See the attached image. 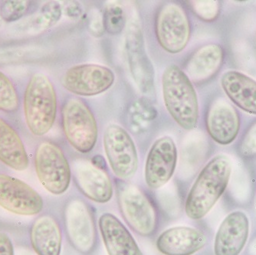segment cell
Returning a JSON list of instances; mask_svg holds the SVG:
<instances>
[{
    "mask_svg": "<svg viewBox=\"0 0 256 255\" xmlns=\"http://www.w3.org/2000/svg\"><path fill=\"white\" fill-rule=\"evenodd\" d=\"M232 170L230 157L220 154L201 170L186 200V214L190 218L200 220L210 212L226 190Z\"/></svg>",
    "mask_w": 256,
    "mask_h": 255,
    "instance_id": "obj_1",
    "label": "cell"
},
{
    "mask_svg": "<svg viewBox=\"0 0 256 255\" xmlns=\"http://www.w3.org/2000/svg\"><path fill=\"white\" fill-rule=\"evenodd\" d=\"M162 96L166 110L182 129L196 128L199 104L190 79L178 66H168L162 76Z\"/></svg>",
    "mask_w": 256,
    "mask_h": 255,
    "instance_id": "obj_2",
    "label": "cell"
},
{
    "mask_svg": "<svg viewBox=\"0 0 256 255\" xmlns=\"http://www.w3.org/2000/svg\"><path fill=\"white\" fill-rule=\"evenodd\" d=\"M26 123L34 136H42L52 128L57 114V96L50 79L36 73L30 79L23 100Z\"/></svg>",
    "mask_w": 256,
    "mask_h": 255,
    "instance_id": "obj_3",
    "label": "cell"
},
{
    "mask_svg": "<svg viewBox=\"0 0 256 255\" xmlns=\"http://www.w3.org/2000/svg\"><path fill=\"white\" fill-rule=\"evenodd\" d=\"M62 126L66 139L76 150L87 154L94 148L98 135L97 122L82 100L72 98L64 103Z\"/></svg>",
    "mask_w": 256,
    "mask_h": 255,
    "instance_id": "obj_4",
    "label": "cell"
},
{
    "mask_svg": "<svg viewBox=\"0 0 256 255\" xmlns=\"http://www.w3.org/2000/svg\"><path fill=\"white\" fill-rule=\"evenodd\" d=\"M34 167L40 184L53 195H62L71 182V168L62 150L52 142H42L34 156Z\"/></svg>",
    "mask_w": 256,
    "mask_h": 255,
    "instance_id": "obj_5",
    "label": "cell"
},
{
    "mask_svg": "<svg viewBox=\"0 0 256 255\" xmlns=\"http://www.w3.org/2000/svg\"><path fill=\"white\" fill-rule=\"evenodd\" d=\"M118 196L122 216L129 226L140 236H152L158 226V214L146 194L135 186L124 184L118 186Z\"/></svg>",
    "mask_w": 256,
    "mask_h": 255,
    "instance_id": "obj_6",
    "label": "cell"
},
{
    "mask_svg": "<svg viewBox=\"0 0 256 255\" xmlns=\"http://www.w3.org/2000/svg\"><path fill=\"white\" fill-rule=\"evenodd\" d=\"M125 48L130 74L136 87L144 96H154V68L146 52L143 32L138 21L129 23L125 38Z\"/></svg>",
    "mask_w": 256,
    "mask_h": 255,
    "instance_id": "obj_7",
    "label": "cell"
},
{
    "mask_svg": "<svg viewBox=\"0 0 256 255\" xmlns=\"http://www.w3.org/2000/svg\"><path fill=\"white\" fill-rule=\"evenodd\" d=\"M104 148L114 174L122 180L132 178L138 168V156L130 134L118 124H110L104 132Z\"/></svg>",
    "mask_w": 256,
    "mask_h": 255,
    "instance_id": "obj_8",
    "label": "cell"
},
{
    "mask_svg": "<svg viewBox=\"0 0 256 255\" xmlns=\"http://www.w3.org/2000/svg\"><path fill=\"white\" fill-rule=\"evenodd\" d=\"M156 34L161 47L171 54L181 52L190 38V24L178 4L162 6L156 16Z\"/></svg>",
    "mask_w": 256,
    "mask_h": 255,
    "instance_id": "obj_9",
    "label": "cell"
},
{
    "mask_svg": "<svg viewBox=\"0 0 256 255\" xmlns=\"http://www.w3.org/2000/svg\"><path fill=\"white\" fill-rule=\"evenodd\" d=\"M114 80L112 69L100 64H84L68 69L62 78V83L71 93L90 96L108 90Z\"/></svg>",
    "mask_w": 256,
    "mask_h": 255,
    "instance_id": "obj_10",
    "label": "cell"
},
{
    "mask_svg": "<svg viewBox=\"0 0 256 255\" xmlns=\"http://www.w3.org/2000/svg\"><path fill=\"white\" fill-rule=\"evenodd\" d=\"M0 206L20 216H34L43 208L41 196L18 178L0 174Z\"/></svg>",
    "mask_w": 256,
    "mask_h": 255,
    "instance_id": "obj_11",
    "label": "cell"
},
{
    "mask_svg": "<svg viewBox=\"0 0 256 255\" xmlns=\"http://www.w3.org/2000/svg\"><path fill=\"white\" fill-rule=\"evenodd\" d=\"M178 162V150L174 140L162 136L151 146L145 164V181L152 190H158L168 184Z\"/></svg>",
    "mask_w": 256,
    "mask_h": 255,
    "instance_id": "obj_12",
    "label": "cell"
},
{
    "mask_svg": "<svg viewBox=\"0 0 256 255\" xmlns=\"http://www.w3.org/2000/svg\"><path fill=\"white\" fill-rule=\"evenodd\" d=\"M66 226L73 247L80 253H90L96 246V228L92 212L83 200L69 202L66 208Z\"/></svg>",
    "mask_w": 256,
    "mask_h": 255,
    "instance_id": "obj_13",
    "label": "cell"
},
{
    "mask_svg": "<svg viewBox=\"0 0 256 255\" xmlns=\"http://www.w3.org/2000/svg\"><path fill=\"white\" fill-rule=\"evenodd\" d=\"M250 220L246 213L235 211L220 224L214 242L215 255H240L248 240Z\"/></svg>",
    "mask_w": 256,
    "mask_h": 255,
    "instance_id": "obj_14",
    "label": "cell"
},
{
    "mask_svg": "<svg viewBox=\"0 0 256 255\" xmlns=\"http://www.w3.org/2000/svg\"><path fill=\"white\" fill-rule=\"evenodd\" d=\"M206 123L208 134L220 145H228L238 136L240 116L235 108L225 99H217L212 104Z\"/></svg>",
    "mask_w": 256,
    "mask_h": 255,
    "instance_id": "obj_15",
    "label": "cell"
},
{
    "mask_svg": "<svg viewBox=\"0 0 256 255\" xmlns=\"http://www.w3.org/2000/svg\"><path fill=\"white\" fill-rule=\"evenodd\" d=\"M73 172L79 190L89 200L98 203L108 202L112 200V181L103 170L89 161L79 160L74 162Z\"/></svg>",
    "mask_w": 256,
    "mask_h": 255,
    "instance_id": "obj_16",
    "label": "cell"
},
{
    "mask_svg": "<svg viewBox=\"0 0 256 255\" xmlns=\"http://www.w3.org/2000/svg\"><path fill=\"white\" fill-rule=\"evenodd\" d=\"M206 244V237L200 230L179 226L164 230L156 240V248L164 255H192Z\"/></svg>",
    "mask_w": 256,
    "mask_h": 255,
    "instance_id": "obj_17",
    "label": "cell"
},
{
    "mask_svg": "<svg viewBox=\"0 0 256 255\" xmlns=\"http://www.w3.org/2000/svg\"><path fill=\"white\" fill-rule=\"evenodd\" d=\"M99 229L108 255H143L130 232L114 214H102Z\"/></svg>",
    "mask_w": 256,
    "mask_h": 255,
    "instance_id": "obj_18",
    "label": "cell"
},
{
    "mask_svg": "<svg viewBox=\"0 0 256 255\" xmlns=\"http://www.w3.org/2000/svg\"><path fill=\"white\" fill-rule=\"evenodd\" d=\"M221 85L228 98L247 113L256 115V82L236 70L226 72Z\"/></svg>",
    "mask_w": 256,
    "mask_h": 255,
    "instance_id": "obj_19",
    "label": "cell"
},
{
    "mask_svg": "<svg viewBox=\"0 0 256 255\" xmlns=\"http://www.w3.org/2000/svg\"><path fill=\"white\" fill-rule=\"evenodd\" d=\"M31 244L37 255H60L61 229L56 220L48 216L38 218L30 232Z\"/></svg>",
    "mask_w": 256,
    "mask_h": 255,
    "instance_id": "obj_20",
    "label": "cell"
},
{
    "mask_svg": "<svg viewBox=\"0 0 256 255\" xmlns=\"http://www.w3.org/2000/svg\"><path fill=\"white\" fill-rule=\"evenodd\" d=\"M224 51L218 44H207L197 50L190 59L186 72L191 82H206L216 74L224 62Z\"/></svg>",
    "mask_w": 256,
    "mask_h": 255,
    "instance_id": "obj_21",
    "label": "cell"
},
{
    "mask_svg": "<svg viewBox=\"0 0 256 255\" xmlns=\"http://www.w3.org/2000/svg\"><path fill=\"white\" fill-rule=\"evenodd\" d=\"M0 161L16 171L28 168V157L18 132L0 118Z\"/></svg>",
    "mask_w": 256,
    "mask_h": 255,
    "instance_id": "obj_22",
    "label": "cell"
},
{
    "mask_svg": "<svg viewBox=\"0 0 256 255\" xmlns=\"http://www.w3.org/2000/svg\"><path fill=\"white\" fill-rule=\"evenodd\" d=\"M62 7L56 2L44 4L32 21L33 30L36 32L44 31L56 25L62 16Z\"/></svg>",
    "mask_w": 256,
    "mask_h": 255,
    "instance_id": "obj_23",
    "label": "cell"
},
{
    "mask_svg": "<svg viewBox=\"0 0 256 255\" xmlns=\"http://www.w3.org/2000/svg\"><path fill=\"white\" fill-rule=\"evenodd\" d=\"M20 98L12 80L0 70V110L15 112L18 110Z\"/></svg>",
    "mask_w": 256,
    "mask_h": 255,
    "instance_id": "obj_24",
    "label": "cell"
},
{
    "mask_svg": "<svg viewBox=\"0 0 256 255\" xmlns=\"http://www.w3.org/2000/svg\"><path fill=\"white\" fill-rule=\"evenodd\" d=\"M103 22L104 30L110 34H118L126 26L124 10L118 4H109L104 10Z\"/></svg>",
    "mask_w": 256,
    "mask_h": 255,
    "instance_id": "obj_25",
    "label": "cell"
},
{
    "mask_svg": "<svg viewBox=\"0 0 256 255\" xmlns=\"http://www.w3.org/2000/svg\"><path fill=\"white\" fill-rule=\"evenodd\" d=\"M30 7L28 1H6L0 7V15L4 21H16L25 15Z\"/></svg>",
    "mask_w": 256,
    "mask_h": 255,
    "instance_id": "obj_26",
    "label": "cell"
},
{
    "mask_svg": "<svg viewBox=\"0 0 256 255\" xmlns=\"http://www.w3.org/2000/svg\"><path fill=\"white\" fill-rule=\"evenodd\" d=\"M192 7L197 16L206 22L214 21L220 14V2L216 0L192 1Z\"/></svg>",
    "mask_w": 256,
    "mask_h": 255,
    "instance_id": "obj_27",
    "label": "cell"
},
{
    "mask_svg": "<svg viewBox=\"0 0 256 255\" xmlns=\"http://www.w3.org/2000/svg\"><path fill=\"white\" fill-rule=\"evenodd\" d=\"M240 152L244 157L256 156V123L250 128L240 144Z\"/></svg>",
    "mask_w": 256,
    "mask_h": 255,
    "instance_id": "obj_28",
    "label": "cell"
},
{
    "mask_svg": "<svg viewBox=\"0 0 256 255\" xmlns=\"http://www.w3.org/2000/svg\"><path fill=\"white\" fill-rule=\"evenodd\" d=\"M88 28L90 33L96 37L103 34L104 31V27L103 17L99 14L98 11H93L89 17Z\"/></svg>",
    "mask_w": 256,
    "mask_h": 255,
    "instance_id": "obj_29",
    "label": "cell"
},
{
    "mask_svg": "<svg viewBox=\"0 0 256 255\" xmlns=\"http://www.w3.org/2000/svg\"><path fill=\"white\" fill-rule=\"evenodd\" d=\"M0 255H14L12 242L4 232H0Z\"/></svg>",
    "mask_w": 256,
    "mask_h": 255,
    "instance_id": "obj_30",
    "label": "cell"
},
{
    "mask_svg": "<svg viewBox=\"0 0 256 255\" xmlns=\"http://www.w3.org/2000/svg\"><path fill=\"white\" fill-rule=\"evenodd\" d=\"M66 12L69 17L72 18H78L82 14V8L78 4L72 2L68 4L66 8Z\"/></svg>",
    "mask_w": 256,
    "mask_h": 255,
    "instance_id": "obj_31",
    "label": "cell"
},
{
    "mask_svg": "<svg viewBox=\"0 0 256 255\" xmlns=\"http://www.w3.org/2000/svg\"><path fill=\"white\" fill-rule=\"evenodd\" d=\"M92 164H94L98 168H102L104 170V166H106V162H104V160L100 156H96L92 160Z\"/></svg>",
    "mask_w": 256,
    "mask_h": 255,
    "instance_id": "obj_32",
    "label": "cell"
},
{
    "mask_svg": "<svg viewBox=\"0 0 256 255\" xmlns=\"http://www.w3.org/2000/svg\"><path fill=\"white\" fill-rule=\"evenodd\" d=\"M250 254L256 255V238L252 240L250 246Z\"/></svg>",
    "mask_w": 256,
    "mask_h": 255,
    "instance_id": "obj_33",
    "label": "cell"
},
{
    "mask_svg": "<svg viewBox=\"0 0 256 255\" xmlns=\"http://www.w3.org/2000/svg\"><path fill=\"white\" fill-rule=\"evenodd\" d=\"M2 17H1V15H0V26H1V25H2Z\"/></svg>",
    "mask_w": 256,
    "mask_h": 255,
    "instance_id": "obj_34",
    "label": "cell"
}]
</instances>
